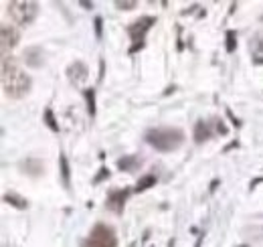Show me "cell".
<instances>
[{
	"label": "cell",
	"instance_id": "obj_1",
	"mask_svg": "<svg viewBox=\"0 0 263 247\" xmlns=\"http://www.w3.org/2000/svg\"><path fill=\"white\" fill-rule=\"evenodd\" d=\"M2 89L10 100H22L31 91V77L12 57H2Z\"/></svg>",
	"mask_w": 263,
	"mask_h": 247
},
{
	"label": "cell",
	"instance_id": "obj_2",
	"mask_svg": "<svg viewBox=\"0 0 263 247\" xmlns=\"http://www.w3.org/2000/svg\"><path fill=\"white\" fill-rule=\"evenodd\" d=\"M144 140L158 152H174L184 142V132L178 128H152L146 132Z\"/></svg>",
	"mask_w": 263,
	"mask_h": 247
},
{
	"label": "cell",
	"instance_id": "obj_3",
	"mask_svg": "<svg viewBox=\"0 0 263 247\" xmlns=\"http://www.w3.org/2000/svg\"><path fill=\"white\" fill-rule=\"evenodd\" d=\"M8 14L16 24L28 26L35 22L39 14V4L31 0H14V2H8Z\"/></svg>",
	"mask_w": 263,
	"mask_h": 247
},
{
	"label": "cell",
	"instance_id": "obj_4",
	"mask_svg": "<svg viewBox=\"0 0 263 247\" xmlns=\"http://www.w3.org/2000/svg\"><path fill=\"white\" fill-rule=\"evenodd\" d=\"M81 247H118V237H115L113 227L105 223H97L93 225L89 237L81 243Z\"/></svg>",
	"mask_w": 263,
	"mask_h": 247
},
{
	"label": "cell",
	"instance_id": "obj_5",
	"mask_svg": "<svg viewBox=\"0 0 263 247\" xmlns=\"http://www.w3.org/2000/svg\"><path fill=\"white\" fill-rule=\"evenodd\" d=\"M154 24H156V16H140L138 20H134L132 24H128V35L134 41V45L130 47V55H134L136 51H140L144 47V39H146L148 30Z\"/></svg>",
	"mask_w": 263,
	"mask_h": 247
},
{
	"label": "cell",
	"instance_id": "obj_6",
	"mask_svg": "<svg viewBox=\"0 0 263 247\" xmlns=\"http://www.w3.org/2000/svg\"><path fill=\"white\" fill-rule=\"evenodd\" d=\"M20 41L18 30L10 24L0 26V47H2V57H8V51H12Z\"/></svg>",
	"mask_w": 263,
	"mask_h": 247
},
{
	"label": "cell",
	"instance_id": "obj_7",
	"mask_svg": "<svg viewBox=\"0 0 263 247\" xmlns=\"http://www.w3.org/2000/svg\"><path fill=\"white\" fill-rule=\"evenodd\" d=\"M128 197H130V189H111V191L107 193L105 207H107L109 211H113L115 215H122Z\"/></svg>",
	"mask_w": 263,
	"mask_h": 247
},
{
	"label": "cell",
	"instance_id": "obj_8",
	"mask_svg": "<svg viewBox=\"0 0 263 247\" xmlns=\"http://www.w3.org/2000/svg\"><path fill=\"white\" fill-rule=\"evenodd\" d=\"M67 77L73 85H81L87 77H89V69H87V65L83 61H73V63L67 67Z\"/></svg>",
	"mask_w": 263,
	"mask_h": 247
},
{
	"label": "cell",
	"instance_id": "obj_9",
	"mask_svg": "<svg viewBox=\"0 0 263 247\" xmlns=\"http://www.w3.org/2000/svg\"><path fill=\"white\" fill-rule=\"evenodd\" d=\"M22 61L26 63V67H33V69L43 67V63H45L43 49L41 47H26L22 53Z\"/></svg>",
	"mask_w": 263,
	"mask_h": 247
},
{
	"label": "cell",
	"instance_id": "obj_10",
	"mask_svg": "<svg viewBox=\"0 0 263 247\" xmlns=\"http://www.w3.org/2000/svg\"><path fill=\"white\" fill-rule=\"evenodd\" d=\"M20 170H22L26 176L39 178V176L45 172V164H43V160H39V158H24V160H20Z\"/></svg>",
	"mask_w": 263,
	"mask_h": 247
},
{
	"label": "cell",
	"instance_id": "obj_11",
	"mask_svg": "<svg viewBox=\"0 0 263 247\" xmlns=\"http://www.w3.org/2000/svg\"><path fill=\"white\" fill-rule=\"evenodd\" d=\"M115 164H118V170H122V172H134L142 166V158L136 156V154H126V156L118 158Z\"/></svg>",
	"mask_w": 263,
	"mask_h": 247
},
{
	"label": "cell",
	"instance_id": "obj_12",
	"mask_svg": "<svg viewBox=\"0 0 263 247\" xmlns=\"http://www.w3.org/2000/svg\"><path fill=\"white\" fill-rule=\"evenodd\" d=\"M213 136V130L209 126V122H204V120H198L194 124V130H192V138L196 144H202V142H207L209 138Z\"/></svg>",
	"mask_w": 263,
	"mask_h": 247
},
{
	"label": "cell",
	"instance_id": "obj_13",
	"mask_svg": "<svg viewBox=\"0 0 263 247\" xmlns=\"http://www.w3.org/2000/svg\"><path fill=\"white\" fill-rule=\"evenodd\" d=\"M251 53H253V63L263 65V35H255L251 39Z\"/></svg>",
	"mask_w": 263,
	"mask_h": 247
},
{
	"label": "cell",
	"instance_id": "obj_14",
	"mask_svg": "<svg viewBox=\"0 0 263 247\" xmlns=\"http://www.w3.org/2000/svg\"><path fill=\"white\" fill-rule=\"evenodd\" d=\"M2 201H4L6 205H10V207L18 209V211H26V209H28V201H26L24 197L16 195V193H4V195H2Z\"/></svg>",
	"mask_w": 263,
	"mask_h": 247
},
{
	"label": "cell",
	"instance_id": "obj_15",
	"mask_svg": "<svg viewBox=\"0 0 263 247\" xmlns=\"http://www.w3.org/2000/svg\"><path fill=\"white\" fill-rule=\"evenodd\" d=\"M59 164H61V180H63V187L71 189V168H69V160L65 154L59 156Z\"/></svg>",
	"mask_w": 263,
	"mask_h": 247
},
{
	"label": "cell",
	"instance_id": "obj_16",
	"mask_svg": "<svg viewBox=\"0 0 263 247\" xmlns=\"http://www.w3.org/2000/svg\"><path fill=\"white\" fill-rule=\"evenodd\" d=\"M156 180L158 178L154 174H144V176H140V180L136 182V193H144V191L156 187Z\"/></svg>",
	"mask_w": 263,
	"mask_h": 247
},
{
	"label": "cell",
	"instance_id": "obj_17",
	"mask_svg": "<svg viewBox=\"0 0 263 247\" xmlns=\"http://www.w3.org/2000/svg\"><path fill=\"white\" fill-rule=\"evenodd\" d=\"M83 98L87 102V114H89V118H95V89L93 87L83 89Z\"/></svg>",
	"mask_w": 263,
	"mask_h": 247
},
{
	"label": "cell",
	"instance_id": "obj_18",
	"mask_svg": "<svg viewBox=\"0 0 263 247\" xmlns=\"http://www.w3.org/2000/svg\"><path fill=\"white\" fill-rule=\"evenodd\" d=\"M43 120H45V124H47V126H49L53 132H59V122H57V118H55V114H53V110H51V108H47V110H45Z\"/></svg>",
	"mask_w": 263,
	"mask_h": 247
},
{
	"label": "cell",
	"instance_id": "obj_19",
	"mask_svg": "<svg viewBox=\"0 0 263 247\" xmlns=\"http://www.w3.org/2000/svg\"><path fill=\"white\" fill-rule=\"evenodd\" d=\"M227 43H225V49H227V53H235V49H237V33L235 30H227Z\"/></svg>",
	"mask_w": 263,
	"mask_h": 247
},
{
	"label": "cell",
	"instance_id": "obj_20",
	"mask_svg": "<svg viewBox=\"0 0 263 247\" xmlns=\"http://www.w3.org/2000/svg\"><path fill=\"white\" fill-rule=\"evenodd\" d=\"M138 6L136 0H115V8L120 10H134Z\"/></svg>",
	"mask_w": 263,
	"mask_h": 247
},
{
	"label": "cell",
	"instance_id": "obj_21",
	"mask_svg": "<svg viewBox=\"0 0 263 247\" xmlns=\"http://www.w3.org/2000/svg\"><path fill=\"white\" fill-rule=\"evenodd\" d=\"M105 178H109V170H107L105 166H101V168H99V172H97V176H95L91 182H93V184H99V182H101V180H105Z\"/></svg>",
	"mask_w": 263,
	"mask_h": 247
},
{
	"label": "cell",
	"instance_id": "obj_22",
	"mask_svg": "<svg viewBox=\"0 0 263 247\" xmlns=\"http://www.w3.org/2000/svg\"><path fill=\"white\" fill-rule=\"evenodd\" d=\"M93 24H95V39H101V35H103V18L97 16Z\"/></svg>",
	"mask_w": 263,
	"mask_h": 247
},
{
	"label": "cell",
	"instance_id": "obj_23",
	"mask_svg": "<svg viewBox=\"0 0 263 247\" xmlns=\"http://www.w3.org/2000/svg\"><path fill=\"white\" fill-rule=\"evenodd\" d=\"M227 116L231 118V122H233V126H235V128H239V126H241V122H239L235 116H233V112H231V110H227Z\"/></svg>",
	"mask_w": 263,
	"mask_h": 247
},
{
	"label": "cell",
	"instance_id": "obj_24",
	"mask_svg": "<svg viewBox=\"0 0 263 247\" xmlns=\"http://www.w3.org/2000/svg\"><path fill=\"white\" fill-rule=\"evenodd\" d=\"M217 130H219L221 134H227V126L223 124V120H217Z\"/></svg>",
	"mask_w": 263,
	"mask_h": 247
},
{
	"label": "cell",
	"instance_id": "obj_25",
	"mask_svg": "<svg viewBox=\"0 0 263 247\" xmlns=\"http://www.w3.org/2000/svg\"><path fill=\"white\" fill-rule=\"evenodd\" d=\"M83 8H93V2H87V0H81V2H79Z\"/></svg>",
	"mask_w": 263,
	"mask_h": 247
},
{
	"label": "cell",
	"instance_id": "obj_26",
	"mask_svg": "<svg viewBox=\"0 0 263 247\" xmlns=\"http://www.w3.org/2000/svg\"><path fill=\"white\" fill-rule=\"evenodd\" d=\"M259 182H263V176H261V178H255V180H251V189H255Z\"/></svg>",
	"mask_w": 263,
	"mask_h": 247
},
{
	"label": "cell",
	"instance_id": "obj_27",
	"mask_svg": "<svg viewBox=\"0 0 263 247\" xmlns=\"http://www.w3.org/2000/svg\"><path fill=\"white\" fill-rule=\"evenodd\" d=\"M239 247H249V245H239Z\"/></svg>",
	"mask_w": 263,
	"mask_h": 247
},
{
	"label": "cell",
	"instance_id": "obj_28",
	"mask_svg": "<svg viewBox=\"0 0 263 247\" xmlns=\"http://www.w3.org/2000/svg\"><path fill=\"white\" fill-rule=\"evenodd\" d=\"M261 20H263V16H261Z\"/></svg>",
	"mask_w": 263,
	"mask_h": 247
}]
</instances>
